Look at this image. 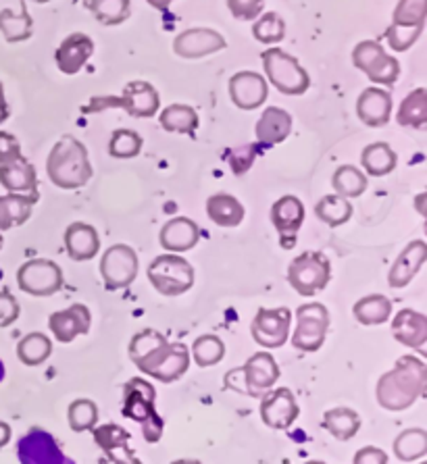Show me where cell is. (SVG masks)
I'll list each match as a JSON object with an SVG mask.
<instances>
[{"instance_id": "6da1fadb", "label": "cell", "mask_w": 427, "mask_h": 464, "mask_svg": "<svg viewBox=\"0 0 427 464\" xmlns=\"http://www.w3.org/2000/svg\"><path fill=\"white\" fill-rule=\"evenodd\" d=\"M427 369L417 356H401L394 369L383 372L375 385V400L382 409L403 412L425 396Z\"/></svg>"}, {"instance_id": "7a4b0ae2", "label": "cell", "mask_w": 427, "mask_h": 464, "mask_svg": "<svg viewBox=\"0 0 427 464\" xmlns=\"http://www.w3.org/2000/svg\"><path fill=\"white\" fill-rule=\"evenodd\" d=\"M46 173L48 179L61 189H78L86 186L94 175L86 146L78 138L63 136L48 152Z\"/></svg>"}, {"instance_id": "3957f363", "label": "cell", "mask_w": 427, "mask_h": 464, "mask_svg": "<svg viewBox=\"0 0 427 464\" xmlns=\"http://www.w3.org/2000/svg\"><path fill=\"white\" fill-rule=\"evenodd\" d=\"M123 414L142 427V435L149 444H157L163 438L165 420L157 412V390L146 379L134 377L125 383Z\"/></svg>"}, {"instance_id": "277c9868", "label": "cell", "mask_w": 427, "mask_h": 464, "mask_svg": "<svg viewBox=\"0 0 427 464\" xmlns=\"http://www.w3.org/2000/svg\"><path fill=\"white\" fill-rule=\"evenodd\" d=\"M261 59L267 83H271L277 92L286 96H303L311 88V75L300 65L296 56L279 51V48H269L261 53Z\"/></svg>"}, {"instance_id": "5b68a950", "label": "cell", "mask_w": 427, "mask_h": 464, "mask_svg": "<svg viewBox=\"0 0 427 464\" xmlns=\"http://www.w3.org/2000/svg\"><path fill=\"white\" fill-rule=\"evenodd\" d=\"M146 276H149L150 285L155 287L160 296L167 298H175L190 292L196 279L194 266L184 256L171 255V252L152 260Z\"/></svg>"}, {"instance_id": "8992f818", "label": "cell", "mask_w": 427, "mask_h": 464, "mask_svg": "<svg viewBox=\"0 0 427 464\" xmlns=\"http://www.w3.org/2000/svg\"><path fill=\"white\" fill-rule=\"evenodd\" d=\"M123 109L128 115L136 119H149L155 117L160 109V96L157 88L149 82H130L125 83L121 96L111 98H92V104L83 109V112H94L104 109Z\"/></svg>"}, {"instance_id": "52a82bcc", "label": "cell", "mask_w": 427, "mask_h": 464, "mask_svg": "<svg viewBox=\"0 0 427 464\" xmlns=\"http://www.w3.org/2000/svg\"><path fill=\"white\" fill-rule=\"evenodd\" d=\"M332 279V263L324 252L306 250L292 260L288 266V281L296 294L313 298L324 292Z\"/></svg>"}, {"instance_id": "ba28073f", "label": "cell", "mask_w": 427, "mask_h": 464, "mask_svg": "<svg viewBox=\"0 0 427 464\" xmlns=\"http://www.w3.org/2000/svg\"><path fill=\"white\" fill-rule=\"evenodd\" d=\"M427 6L425 0H398L392 24L386 30V40L392 51L407 53L425 30Z\"/></svg>"}, {"instance_id": "9c48e42d", "label": "cell", "mask_w": 427, "mask_h": 464, "mask_svg": "<svg viewBox=\"0 0 427 464\" xmlns=\"http://www.w3.org/2000/svg\"><path fill=\"white\" fill-rule=\"evenodd\" d=\"M332 319L330 311L321 302H309L296 308V329L290 334L292 346L300 353H317L325 343L327 332H330Z\"/></svg>"}, {"instance_id": "30bf717a", "label": "cell", "mask_w": 427, "mask_h": 464, "mask_svg": "<svg viewBox=\"0 0 427 464\" xmlns=\"http://www.w3.org/2000/svg\"><path fill=\"white\" fill-rule=\"evenodd\" d=\"M353 65L369 77L371 83L392 86L401 77V63L396 56L383 51L377 40H363L353 51Z\"/></svg>"}, {"instance_id": "8fae6325", "label": "cell", "mask_w": 427, "mask_h": 464, "mask_svg": "<svg viewBox=\"0 0 427 464\" xmlns=\"http://www.w3.org/2000/svg\"><path fill=\"white\" fill-rule=\"evenodd\" d=\"M65 277L63 269L48 258H32L19 266L17 285L21 292L30 294L34 298H48L61 292Z\"/></svg>"}, {"instance_id": "7c38bea8", "label": "cell", "mask_w": 427, "mask_h": 464, "mask_svg": "<svg viewBox=\"0 0 427 464\" xmlns=\"http://www.w3.org/2000/svg\"><path fill=\"white\" fill-rule=\"evenodd\" d=\"M138 255L128 244H113L101 258V276L109 292L123 290L138 277Z\"/></svg>"}, {"instance_id": "4fadbf2b", "label": "cell", "mask_w": 427, "mask_h": 464, "mask_svg": "<svg viewBox=\"0 0 427 464\" xmlns=\"http://www.w3.org/2000/svg\"><path fill=\"white\" fill-rule=\"evenodd\" d=\"M294 314L290 308H258L253 323H250V334L258 346L265 350L282 348L290 337Z\"/></svg>"}, {"instance_id": "5bb4252c", "label": "cell", "mask_w": 427, "mask_h": 464, "mask_svg": "<svg viewBox=\"0 0 427 464\" xmlns=\"http://www.w3.org/2000/svg\"><path fill=\"white\" fill-rule=\"evenodd\" d=\"M17 456L21 464H75L63 454L54 435L40 427H32L17 441Z\"/></svg>"}, {"instance_id": "9a60e30c", "label": "cell", "mask_w": 427, "mask_h": 464, "mask_svg": "<svg viewBox=\"0 0 427 464\" xmlns=\"http://www.w3.org/2000/svg\"><path fill=\"white\" fill-rule=\"evenodd\" d=\"M170 346L171 342L163 334L157 332V329H142V332H138L130 340L128 354L130 361L149 377L167 356V353H170Z\"/></svg>"}, {"instance_id": "2e32d148", "label": "cell", "mask_w": 427, "mask_h": 464, "mask_svg": "<svg viewBox=\"0 0 427 464\" xmlns=\"http://www.w3.org/2000/svg\"><path fill=\"white\" fill-rule=\"evenodd\" d=\"M271 223L279 236V246L292 250L298 240V231L305 223V205L296 196H282L271 207Z\"/></svg>"}, {"instance_id": "e0dca14e", "label": "cell", "mask_w": 427, "mask_h": 464, "mask_svg": "<svg viewBox=\"0 0 427 464\" xmlns=\"http://www.w3.org/2000/svg\"><path fill=\"white\" fill-rule=\"evenodd\" d=\"M258 414H261L263 423L276 431H286L296 423L300 409L292 390L277 388L265 393L258 404Z\"/></svg>"}, {"instance_id": "ac0fdd59", "label": "cell", "mask_w": 427, "mask_h": 464, "mask_svg": "<svg viewBox=\"0 0 427 464\" xmlns=\"http://www.w3.org/2000/svg\"><path fill=\"white\" fill-rule=\"evenodd\" d=\"M240 375L244 383L242 392L253 398H263L265 393L276 388L282 371L269 353H257L248 358L244 367H240Z\"/></svg>"}, {"instance_id": "d6986e66", "label": "cell", "mask_w": 427, "mask_h": 464, "mask_svg": "<svg viewBox=\"0 0 427 464\" xmlns=\"http://www.w3.org/2000/svg\"><path fill=\"white\" fill-rule=\"evenodd\" d=\"M226 38L211 27H192L173 40V53L181 59H202V56L226 51Z\"/></svg>"}, {"instance_id": "ffe728a7", "label": "cell", "mask_w": 427, "mask_h": 464, "mask_svg": "<svg viewBox=\"0 0 427 464\" xmlns=\"http://www.w3.org/2000/svg\"><path fill=\"white\" fill-rule=\"evenodd\" d=\"M229 98L238 109L255 111L267 101L269 83L261 73L257 72H238L229 77L228 83Z\"/></svg>"}, {"instance_id": "44dd1931", "label": "cell", "mask_w": 427, "mask_h": 464, "mask_svg": "<svg viewBox=\"0 0 427 464\" xmlns=\"http://www.w3.org/2000/svg\"><path fill=\"white\" fill-rule=\"evenodd\" d=\"M90 327H92V313L80 302L48 316V329H51L54 340L61 343H72L75 337L86 335Z\"/></svg>"}, {"instance_id": "7402d4cb", "label": "cell", "mask_w": 427, "mask_h": 464, "mask_svg": "<svg viewBox=\"0 0 427 464\" xmlns=\"http://www.w3.org/2000/svg\"><path fill=\"white\" fill-rule=\"evenodd\" d=\"M96 446L113 464H142V460L131 452L130 431L117 423H107L92 429Z\"/></svg>"}, {"instance_id": "603a6c76", "label": "cell", "mask_w": 427, "mask_h": 464, "mask_svg": "<svg viewBox=\"0 0 427 464\" xmlns=\"http://www.w3.org/2000/svg\"><path fill=\"white\" fill-rule=\"evenodd\" d=\"M94 40L86 36V34H69V36L59 44L57 53H54V61H57L59 72L65 75L80 73L82 69L86 67L90 56L94 54Z\"/></svg>"}, {"instance_id": "cb8c5ba5", "label": "cell", "mask_w": 427, "mask_h": 464, "mask_svg": "<svg viewBox=\"0 0 427 464\" xmlns=\"http://www.w3.org/2000/svg\"><path fill=\"white\" fill-rule=\"evenodd\" d=\"M392 109H394L392 94L388 90L377 86L363 90L359 101H356V115H359L367 128H383V125H388L392 119Z\"/></svg>"}, {"instance_id": "d4e9b609", "label": "cell", "mask_w": 427, "mask_h": 464, "mask_svg": "<svg viewBox=\"0 0 427 464\" xmlns=\"http://www.w3.org/2000/svg\"><path fill=\"white\" fill-rule=\"evenodd\" d=\"M392 335L403 346L417 350L419 354H425L427 316L423 313L412 311V308H403L392 319Z\"/></svg>"}, {"instance_id": "484cf974", "label": "cell", "mask_w": 427, "mask_h": 464, "mask_svg": "<svg viewBox=\"0 0 427 464\" xmlns=\"http://www.w3.org/2000/svg\"><path fill=\"white\" fill-rule=\"evenodd\" d=\"M427 258V244L423 240H412L411 244L404 246V250L396 256L394 265L390 266L388 273V285L394 290H403L407 287L422 266L425 265Z\"/></svg>"}, {"instance_id": "4316f807", "label": "cell", "mask_w": 427, "mask_h": 464, "mask_svg": "<svg viewBox=\"0 0 427 464\" xmlns=\"http://www.w3.org/2000/svg\"><path fill=\"white\" fill-rule=\"evenodd\" d=\"M200 240V229L192 219L188 217H173V219L163 225L159 234V242L163 250L171 252V255H181V252L192 250Z\"/></svg>"}, {"instance_id": "83f0119b", "label": "cell", "mask_w": 427, "mask_h": 464, "mask_svg": "<svg viewBox=\"0 0 427 464\" xmlns=\"http://www.w3.org/2000/svg\"><path fill=\"white\" fill-rule=\"evenodd\" d=\"M292 115L288 111L279 107H267L263 111L261 119L257 121V142L263 149H271V146H277L288 140L292 133Z\"/></svg>"}, {"instance_id": "f1b7e54d", "label": "cell", "mask_w": 427, "mask_h": 464, "mask_svg": "<svg viewBox=\"0 0 427 464\" xmlns=\"http://www.w3.org/2000/svg\"><path fill=\"white\" fill-rule=\"evenodd\" d=\"M0 184L9 194L38 196V173L25 157L0 165Z\"/></svg>"}, {"instance_id": "f546056e", "label": "cell", "mask_w": 427, "mask_h": 464, "mask_svg": "<svg viewBox=\"0 0 427 464\" xmlns=\"http://www.w3.org/2000/svg\"><path fill=\"white\" fill-rule=\"evenodd\" d=\"M63 242H65L69 258L78 260V263L92 260L96 252L101 250V236H98L96 227L82 221L69 225L65 229V236H63Z\"/></svg>"}, {"instance_id": "4dcf8cb0", "label": "cell", "mask_w": 427, "mask_h": 464, "mask_svg": "<svg viewBox=\"0 0 427 464\" xmlns=\"http://www.w3.org/2000/svg\"><path fill=\"white\" fill-rule=\"evenodd\" d=\"M36 202H38V196H30V194L0 196V231L15 229L30 221L32 208Z\"/></svg>"}, {"instance_id": "1f68e13d", "label": "cell", "mask_w": 427, "mask_h": 464, "mask_svg": "<svg viewBox=\"0 0 427 464\" xmlns=\"http://www.w3.org/2000/svg\"><path fill=\"white\" fill-rule=\"evenodd\" d=\"M207 215L219 227H238L247 217V208L236 196L219 192L207 200Z\"/></svg>"}, {"instance_id": "d6a6232c", "label": "cell", "mask_w": 427, "mask_h": 464, "mask_svg": "<svg viewBox=\"0 0 427 464\" xmlns=\"http://www.w3.org/2000/svg\"><path fill=\"white\" fill-rule=\"evenodd\" d=\"M190 369V350L186 343H171L170 353L159 362V367L149 377L157 379L159 383H175Z\"/></svg>"}, {"instance_id": "836d02e7", "label": "cell", "mask_w": 427, "mask_h": 464, "mask_svg": "<svg viewBox=\"0 0 427 464\" xmlns=\"http://www.w3.org/2000/svg\"><path fill=\"white\" fill-rule=\"evenodd\" d=\"M392 300L382 296V294H371V296H365L361 300L354 302L353 306V314L354 319L365 327H374V325H382L392 319Z\"/></svg>"}, {"instance_id": "e575fe53", "label": "cell", "mask_w": 427, "mask_h": 464, "mask_svg": "<svg viewBox=\"0 0 427 464\" xmlns=\"http://www.w3.org/2000/svg\"><path fill=\"white\" fill-rule=\"evenodd\" d=\"M0 34L9 44L25 42L34 36V19L27 11L25 0H21V11L15 15L11 9L0 11Z\"/></svg>"}, {"instance_id": "d590c367", "label": "cell", "mask_w": 427, "mask_h": 464, "mask_svg": "<svg viewBox=\"0 0 427 464\" xmlns=\"http://www.w3.org/2000/svg\"><path fill=\"white\" fill-rule=\"evenodd\" d=\"M398 157L386 142H374L361 152V165L371 178H386L396 169Z\"/></svg>"}, {"instance_id": "8d00e7d4", "label": "cell", "mask_w": 427, "mask_h": 464, "mask_svg": "<svg viewBox=\"0 0 427 464\" xmlns=\"http://www.w3.org/2000/svg\"><path fill=\"white\" fill-rule=\"evenodd\" d=\"M160 128L170 133H184L192 136L199 130V112L188 104H170L159 115Z\"/></svg>"}, {"instance_id": "74e56055", "label": "cell", "mask_w": 427, "mask_h": 464, "mask_svg": "<svg viewBox=\"0 0 427 464\" xmlns=\"http://www.w3.org/2000/svg\"><path fill=\"white\" fill-rule=\"evenodd\" d=\"M367 175L361 171L359 167H353V165H342L334 171L332 175V188L334 192L342 196V198L346 200H353V198H359L367 192Z\"/></svg>"}, {"instance_id": "f35d334b", "label": "cell", "mask_w": 427, "mask_h": 464, "mask_svg": "<svg viewBox=\"0 0 427 464\" xmlns=\"http://www.w3.org/2000/svg\"><path fill=\"white\" fill-rule=\"evenodd\" d=\"M324 427L334 435L335 440L348 441L353 440L361 429V417L359 412L346 406H338V409L325 411L324 414Z\"/></svg>"}, {"instance_id": "ab89813d", "label": "cell", "mask_w": 427, "mask_h": 464, "mask_svg": "<svg viewBox=\"0 0 427 464\" xmlns=\"http://www.w3.org/2000/svg\"><path fill=\"white\" fill-rule=\"evenodd\" d=\"M53 354V342L46 334L34 332L21 337L17 343V358L25 367H40Z\"/></svg>"}, {"instance_id": "60d3db41", "label": "cell", "mask_w": 427, "mask_h": 464, "mask_svg": "<svg viewBox=\"0 0 427 464\" xmlns=\"http://www.w3.org/2000/svg\"><path fill=\"white\" fill-rule=\"evenodd\" d=\"M396 121L403 128L422 130L427 121V92L425 88H417L407 94L396 112Z\"/></svg>"}, {"instance_id": "b9f144b4", "label": "cell", "mask_w": 427, "mask_h": 464, "mask_svg": "<svg viewBox=\"0 0 427 464\" xmlns=\"http://www.w3.org/2000/svg\"><path fill=\"white\" fill-rule=\"evenodd\" d=\"M190 356L196 362V367L200 369L215 367V364H219L223 361V356H226V343H223L219 335L205 334L194 340Z\"/></svg>"}, {"instance_id": "7bdbcfd3", "label": "cell", "mask_w": 427, "mask_h": 464, "mask_svg": "<svg viewBox=\"0 0 427 464\" xmlns=\"http://www.w3.org/2000/svg\"><path fill=\"white\" fill-rule=\"evenodd\" d=\"M315 215H317L319 221H324L330 227H340L350 221L353 217V205L350 200L342 198L338 194H330L324 196L317 205H315Z\"/></svg>"}, {"instance_id": "ee69618b", "label": "cell", "mask_w": 427, "mask_h": 464, "mask_svg": "<svg viewBox=\"0 0 427 464\" xmlns=\"http://www.w3.org/2000/svg\"><path fill=\"white\" fill-rule=\"evenodd\" d=\"M394 454L398 460L403 462H412L423 459L427 454V433L425 429H407V431L398 433L394 440Z\"/></svg>"}, {"instance_id": "f6af8a7d", "label": "cell", "mask_w": 427, "mask_h": 464, "mask_svg": "<svg viewBox=\"0 0 427 464\" xmlns=\"http://www.w3.org/2000/svg\"><path fill=\"white\" fill-rule=\"evenodd\" d=\"M88 9L102 25H121L131 13L130 0H88Z\"/></svg>"}, {"instance_id": "bcb514c9", "label": "cell", "mask_w": 427, "mask_h": 464, "mask_svg": "<svg viewBox=\"0 0 427 464\" xmlns=\"http://www.w3.org/2000/svg\"><path fill=\"white\" fill-rule=\"evenodd\" d=\"M67 420H69V427H72V431L75 433L92 431L98 420L96 402H92V400L88 398L73 400L67 409Z\"/></svg>"}, {"instance_id": "7dc6e473", "label": "cell", "mask_w": 427, "mask_h": 464, "mask_svg": "<svg viewBox=\"0 0 427 464\" xmlns=\"http://www.w3.org/2000/svg\"><path fill=\"white\" fill-rule=\"evenodd\" d=\"M253 36L261 44H277L286 38V21L277 13H263L255 19Z\"/></svg>"}, {"instance_id": "c3c4849f", "label": "cell", "mask_w": 427, "mask_h": 464, "mask_svg": "<svg viewBox=\"0 0 427 464\" xmlns=\"http://www.w3.org/2000/svg\"><path fill=\"white\" fill-rule=\"evenodd\" d=\"M144 140L134 130H117L109 140V154L115 159H134L142 152Z\"/></svg>"}, {"instance_id": "681fc988", "label": "cell", "mask_w": 427, "mask_h": 464, "mask_svg": "<svg viewBox=\"0 0 427 464\" xmlns=\"http://www.w3.org/2000/svg\"><path fill=\"white\" fill-rule=\"evenodd\" d=\"M265 0H228V9L238 21H255L263 13Z\"/></svg>"}, {"instance_id": "f907efd6", "label": "cell", "mask_w": 427, "mask_h": 464, "mask_svg": "<svg viewBox=\"0 0 427 464\" xmlns=\"http://www.w3.org/2000/svg\"><path fill=\"white\" fill-rule=\"evenodd\" d=\"M21 306L9 290H0V327H11L19 319Z\"/></svg>"}, {"instance_id": "816d5d0a", "label": "cell", "mask_w": 427, "mask_h": 464, "mask_svg": "<svg viewBox=\"0 0 427 464\" xmlns=\"http://www.w3.org/2000/svg\"><path fill=\"white\" fill-rule=\"evenodd\" d=\"M19 157H24V154H21L19 140L9 131H0V165L11 163V160H15Z\"/></svg>"}, {"instance_id": "f5cc1de1", "label": "cell", "mask_w": 427, "mask_h": 464, "mask_svg": "<svg viewBox=\"0 0 427 464\" xmlns=\"http://www.w3.org/2000/svg\"><path fill=\"white\" fill-rule=\"evenodd\" d=\"M353 464H388V454L375 446H365L354 454Z\"/></svg>"}, {"instance_id": "db71d44e", "label": "cell", "mask_w": 427, "mask_h": 464, "mask_svg": "<svg viewBox=\"0 0 427 464\" xmlns=\"http://www.w3.org/2000/svg\"><path fill=\"white\" fill-rule=\"evenodd\" d=\"M9 115H11V109H9V102H6V98H5V86H3V82H0V125L9 119Z\"/></svg>"}, {"instance_id": "11a10c76", "label": "cell", "mask_w": 427, "mask_h": 464, "mask_svg": "<svg viewBox=\"0 0 427 464\" xmlns=\"http://www.w3.org/2000/svg\"><path fill=\"white\" fill-rule=\"evenodd\" d=\"M11 441V425L0 420V450H3L6 444Z\"/></svg>"}, {"instance_id": "9f6ffc18", "label": "cell", "mask_w": 427, "mask_h": 464, "mask_svg": "<svg viewBox=\"0 0 427 464\" xmlns=\"http://www.w3.org/2000/svg\"><path fill=\"white\" fill-rule=\"evenodd\" d=\"M146 3H149L152 9H157V11H167L175 3V0H146Z\"/></svg>"}, {"instance_id": "6f0895ef", "label": "cell", "mask_w": 427, "mask_h": 464, "mask_svg": "<svg viewBox=\"0 0 427 464\" xmlns=\"http://www.w3.org/2000/svg\"><path fill=\"white\" fill-rule=\"evenodd\" d=\"M171 464H202V462L194 459H180V460H173Z\"/></svg>"}, {"instance_id": "680465c9", "label": "cell", "mask_w": 427, "mask_h": 464, "mask_svg": "<svg viewBox=\"0 0 427 464\" xmlns=\"http://www.w3.org/2000/svg\"><path fill=\"white\" fill-rule=\"evenodd\" d=\"M3 379H5V362L0 361V383H3Z\"/></svg>"}, {"instance_id": "91938a15", "label": "cell", "mask_w": 427, "mask_h": 464, "mask_svg": "<svg viewBox=\"0 0 427 464\" xmlns=\"http://www.w3.org/2000/svg\"><path fill=\"white\" fill-rule=\"evenodd\" d=\"M34 3H38V5H44V3H51V0H34Z\"/></svg>"}, {"instance_id": "94428289", "label": "cell", "mask_w": 427, "mask_h": 464, "mask_svg": "<svg viewBox=\"0 0 427 464\" xmlns=\"http://www.w3.org/2000/svg\"><path fill=\"white\" fill-rule=\"evenodd\" d=\"M3 244H5V237H3V234H0V250H3Z\"/></svg>"}, {"instance_id": "6125c7cd", "label": "cell", "mask_w": 427, "mask_h": 464, "mask_svg": "<svg viewBox=\"0 0 427 464\" xmlns=\"http://www.w3.org/2000/svg\"><path fill=\"white\" fill-rule=\"evenodd\" d=\"M306 464H325V462H321V460H311V462H306Z\"/></svg>"}, {"instance_id": "be15d7a7", "label": "cell", "mask_w": 427, "mask_h": 464, "mask_svg": "<svg viewBox=\"0 0 427 464\" xmlns=\"http://www.w3.org/2000/svg\"><path fill=\"white\" fill-rule=\"evenodd\" d=\"M422 464H425V462H422Z\"/></svg>"}]
</instances>
